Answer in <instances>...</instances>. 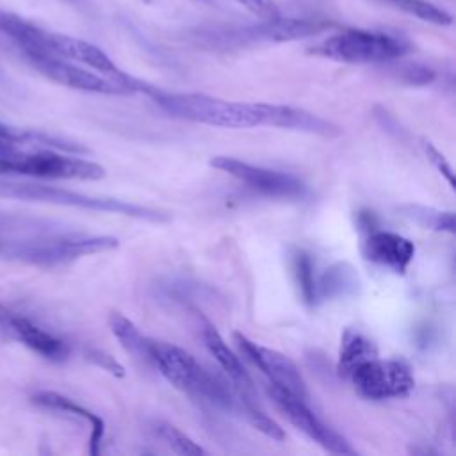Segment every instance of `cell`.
<instances>
[{
	"mask_svg": "<svg viewBox=\"0 0 456 456\" xmlns=\"http://www.w3.org/2000/svg\"><path fill=\"white\" fill-rule=\"evenodd\" d=\"M118 244L119 240L110 235H89L53 228L25 239L2 242L0 256L34 265H59L80 256L110 251Z\"/></svg>",
	"mask_w": 456,
	"mask_h": 456,
	"instance_id": "1",
	"label": "cell"
},
{
	"mask_svg": "<svg viewBox=\"0 0 456 456\" xmlns=\"http://www.w3.org/2000/svg\"><path fill=\"white\" fill-rule=\"evenodd\" d=\"M150 363L178 390L200 399L214 408L235 411L239 401L232 390L208 370H205L192 354L175 344L150 338Z\"/></svg>",
	"mask_w": 456,
	"mask_h": 456,
	"instance_id": "2",
	"label": "cell"
},
{
	"mask_svg": "<svg viewBox=\"0 0 456 456\" xmlns=\"http://www.w3.org/2000/svg\"><path fill=\"white\" fill-rule=\"evenodd\" d=\"M413 50L411 41L395 32L370 28H342L310 48V53L346 64H383Z\"/></svg>",
	"mask_w": 456,
	"mask_h": 456,
	"instance_id": "3",
	"label": "cell"
},
{
	"mask_svg": "<svg viewBox=\"0 0 456 456\" xmlns=\"http://www.w3.org/2000/svg\"><path fill=\"white\" fill-rule=\"evenodd\" d=\"M153 102L169 116L223 128L260 126L255 103L223 100L201 93H166L155 91Z\"/></svg>",
	"mask_w": 456,
	"mask_h": 456,
	"instance_id": "4",
	"label": "cell"
},
{
	"mask_svg": "<svg viewBox=\"0 0 456 456\" xmlns=\"http://www.w3.org/2000/svg\"><path fill=\"white\" fill-rule=\"evenodd\" d=\"M5 173L55 180H100L105 176L100 164L50 148H39L32 153L18 150L14 155L0 159V175Z\"/></svg>",
	"mask_w": 456,
	"mask_h": 456,
	"instance_id": "5",
	"label": "cell"
},
{
	"mask_svg": "<svg viewBox=\"0 0 456 456\" xmlns=\"http://www.w3.org/2000/svg\"><path fill=\"white\" fill-rule=\"evenodd\" d=\"M354 390L370 401L399 399L411 394L415 387L411 367L403 358H367L354 365L346 376Z\"/></svg>",
	"mask_w": 456,
	"mask_h": 456,
	"instance_id": "6",
	"label": "cell"
},
{
	"mask_svg": "<svg viewBox=\"0 0 456 456\" xmlns=\"http://www.w3.org/2000/svg\"><path fill=\"white\" fill-rule=\"evenodd\" d=\"M335 23L324 20H306V18H283L281 14L273 20H260L248 27L228 28L226 32L207 34L214 45L223 46H240L248 43H287L306 39L324 30L333 28Z\"/></svg>",
	"mask_w": 456,
	"mask_h": 456,
	"instance_id": "7",
	"label": "cell"
},
{
	"mask_svg": "<svg viewBox=\"0 0 456 456\" xmlns=\"http://www.w3.org/2000/svg\"><path fill=\"white\" fill-rule=\"evenodd\" d=\"M25 57L41 75L66 87L100 94H134V91L125 84L59 55L48 52H30L25 53Z\"/></svg>",
	"mask_w": 456,
	"mask_h": 456,
	"instance_id": "8",
	"label": "cell"
},
{
	"mask_svg": "<svg viewBox=\"0 0 456 456\" xmlns=\"http://www.w3.org/2000/svg\"><path fill=\"white\" fill-rule=\"evenodd\" d=\"M210 164L214 167H217L219 171H224L230 176L237 178L239 182L246 183L249 189H253L264 196H269V198L297 200V198L306 196V192H308L305 182L292 173L253 166L249 162H244V160H239L233 157H226V155L214 157L210 160Z\"/></svg>",
	"mask_w": 456,
	"mask_h": 456,
	"instance_id": "9",
	"label": "cell"
},
{
	"mask_svg": "<svg viewBox=\"0 0 456 456\" xmlns=\"http://www.w3.org/2000/svg\"><path fill=\"white\" fill-rule=\"evenodd\" d=\"M267 394L278 406V410L287 417V420L296 426L299 431H303L308 438H312L315 444L324 447L326 451L333 454H356V451L351 447V444L337 433L333 428L324 424L306 404L305 399L290 394L289 390L276 387L273 383L267 385Z\"/></svg>",
	"mask_w": 456,
	"mask_h": 456,
	"instance_id": "10",
	"label": "cell"
},
{
	"mask_svg": "<svg viewBox=\"0 0 456 456\" xmlns=\"http://www.w3.org/2000/svg\"><path fill=\"white\" fill-rule=\"evenodd\" d=\"M233 340H235L239 351L269 378V383L281 387L305 401L308 399L306 383H305L297 365L287 354H283L276 349L265 347L262 344H256L255 340H249L246 335H242L239 331L233 333Z\"/></svg>",
	"mask_w": 456,
	"mask_h": 456,
	"instance_id": "11",
	"label": "cell"
},
{
	"mask_svg": "<svg viewBox=\"0 0 456 456\" xmlns=\"http://www.w3.org/2000/svg\"><path fill=\"white\" fill-rule=\"evenodd\" d=\"M0 330L7 337L21 342L23 346H27L28 349H32L34 353L41 354L50 362H64L69 356V346L62 338L48 333L46 330L39 328L27 317L9 310L2 303H0Z\"/></svg>",
	"mask_w": 456,
	"mask_h": 456,
	"instance_id": "12",
	"label": "cell"
},
{
	"mask_svg": "<svg viewBox=\"0 0 456 456\" xmlns=\"http://www.w3.org/2000/svg\"><path fill=\"white\" fill-rule=\"evenodd\" d=\"M362 253L372 264L387 267L395 274H403L413 262L415 244L394 232L370 230L362 244Z\"/></svg>",
	"mask_w": 456,
	"mask_h": 456,
	"instance_id": "13",
	"label": "cell"
},
{
	"mask_svg": "<svg viewBox=\"0 0 456 456\" xmlns=\"http://www.w3.org/2000/svg\"><path fill=\"white\" fill-rule=\"evenodd\" d=\"M258 119L264 126H276V128H287V130H297L306 134H317L324 137L338 135L342 130L340 126L333 125L331 121L312 114L303 109H296L290 105H276V103H264L256 102Z\"/></svg>",
	"mask_w": 456,
	"mask_h": 456,
	"instance_id": "14",
	"label": "cell"
},
{
	"mask_svg": "<svg viewBox=\"0 0 456 456\" xmlns=\"http://www.w3.org/2000/svg\"><path fill=\"white\" fill-rule=\"evenodd\" d=\"M32 403L36 406H41V408H46V410H55V411H64V413H69V415H75V417H80L84 420L89 422L91 426V435H89V454L96 456L100 452V445L103 442V435H105V422L100 415L93 413L91 410L84 408L82 404L75 403L73 399L62 395V394H57V392H52V390H41V392H36L32 395Z\"/></svg>",
	"mask_w": 456,
	"mask_h": 456,
	"instance_id": "15",
	"label": "cell"
},
{
	"mask_svg": "<svg viewBox=\"0 0 456 456\" xmlns=\"http://www.w3.org/2000/svg\"><path fill=\"white\" fill-rule=\"evenodd\" d=\"M201 335H203V342L208 349V353L214 356V360L221 365V369L228 374V378L239 387L242 388V395L244 392L251 390V378L248 374V370L244 369V365L240 363L239 356L226 346V342L223 340V337L219 335V331L214 328L212 322L203 321L201 324Z\"/></svg>",
	"mask_w": 456,
	"mask_h": 456,
	"instance_id": "16",
	"label": "cell"
},
{
	"mask_svg": "<svg viewBox=\"0 0 456 456\" xmlns=\"http://www.w3.org/2000/svg\"><path fill=\"white\" fill-rule=\"evenodd\" d=\"M358 287V276L349 264H335L317 274V301L342 297L353 294Z\"/></svg>",
	"mask_w": 456,
	"mask_h": 456,
	"instance_id": "17",
	"label": "cell"
},
{
	"mask_svg": "<svg viewBox=\"0 0 456 456\" xmlns=\"http://www.w3.org/2000/svg\"><path fill=\"white\" fill-rule=\"evenodd\" d=\"M109 328L128 354L150 363V338L144 337L130 319L119 312H112L109 317Z\"/></svg>",
	"mask_w": 456,
	"mask_h": 456,
	"instance_id": "18",
	"label": "cell"
},
{
	"mask_svg": "<svg viewBox=\"0 0 456 456\" xmlns=\"http://www.w3.org/2000/svg\"><path fill=\"white\" fill-rule=\"evenodd\" d=\"M376 354H378V347L372 340H369L360 331L346 330L342 335L340 351H338V363H337L338 374L346 376L354 365Z\"/></svg>",
	"mask_w": 456,
	"mask_h": 456,
	"instance_id": "19",
	"label": "cell"
},
{
	"mask_svg": "<svg viewBox=\"0 0 456 456\" xmlns=\"http://www.w3.org/2000/svg\"><path fill=\"white\" fill-rule=\"evenodd\" d=\"M290 267L303 301L308 306H315L317 301V269L312 255L301 248H296L290 255Z\"/></svg>",
	"mask_w": 456,
	"mask_h": 456,
	"instance_id": "20",
	"label": "cell"
},
{
	"mask_svg": "<svg viewBox=\"0 0 456 456\" xmlns=\"http://www.w3.org/2000/svg\"><path fill=\"white\" fill-rule=\"evenodd\" d=\"M403 212L410 219L422 224L424 228H429L435 232H447V233H454L456 230L454 212H444V210H436L424 205H404Z\"/></svg>",
	"mask_w": 456,
	"mask_h": 456,
	"instance_id": "21",
	"label": "cell"
},
{
	"mask_svg": "<svg viewBox=\"0 0 456 456\" xmlns=\"http://www.w3.org/2000/svg\"><path fill=\"white\" fill-rule=\"evenodd\" d=\"M381 2L390 4L395 9L410 14V16H415L426 23H435V25H451L452 23V16L445 9L435 5L428 0H381Z\"/></svg>",
	"mask_w": 456,
	"mask_h": 456,
	"instance_id": "22",
	"label": "cell"
},
{
	"mask_svg": "<svg viewBox=\"0 0 456 456\" xmlns=\"http://www.w3.org/2000/svg\"><path fill=\"white\" fill-rule=\"evenodd\" d=\"M157 431L160 435V438L178 454H185V456H196V454H205L207 451L203 447H200L192 438H189L185 433H182L178 428L167 424V422H160L157 424Z\"/></svg>",
	"mask_w": 456,
	"mask_h": 456,
	"instance_id": "23",
	"label": "cell"
},
{
	"mask_svg": "<svg viewBox=\"0 0 456 456\" xmlns=\"http://www.w3.org/2000/svg\"><path fill=\"white\" fill-rule=\"evenodd\" d=\"M239 410H242V415L248 419V422L255 429L262 431L264 435H267V436H271L273 440H278V442L285 438V431L281 429V426L276 420H273L271 417H267L264 411L255 408L248 399H242L239 403Z\"/></svg>",
	"mask_w": 456,
	"mask_h": 456,
	"instance_id": "24",
	"label": "cell"
},
{
	"mask_svg": "<svg viewBox=\"0 0 456 456\" xmlns=\"http://www.w3.org/2000/svg\"><path fill=\"white\" fill-rule=\"evenodd\" d=\"M0 141H7L20 146L37 148L36 142H39V130H18L12 126H7L0 121Z\"/></svg>",
	"mask_w": 456,
	"mask_h": 456,
	"instance_id": "25",
	"label": "cell"
},
{
	"mask_svg": "<svg viewBox=\"0 0 456 456\" xmlns=\"http://www.w3.org/2000/svg\"><path fill=\"white\" fill-rule=\"evenodd\" d=\"M242 7H246L258 20H273L281 14L278 4L274 0H235Z\"/></svg>",
	"mask_w": 456,
	"mask_h": 456,
	"instance_id": "26",
	"label": "cell"
},
{
	"mask_svg": "<svg viewBox=\"0 0 456 456\" xmlns=\"http://www.w3.org/2000/svg\"><path fill=\"white\" fill-rule=\"evenodd\" d=\"M424 150H426V155H428V159L431 160V164L440 171V175H444L445 176V180L449 182V185L451 187H454V176H452V167L449 166V162L445 160V157L433 146V144H429V142H426L424 144Z\"/></svg>",
	"mask_w": 456,
	"mask_h": 456,
	"instance_id": "27",
	"label": "cell"
},
{
	"mask_svg": "<svg viewBox=\"0 0 456 456\" xmlns=\"http://www.w3.org/2000/svg\"><path fill=\"white\" fill-rule=\"evenodd\" d=\"M87 358L91 360V362H94L96 365H100L102 369H105V370H109L110 374H116V376H123V367L112 358V356H109V354H105L103 351H98V349H91L89 353H87Z\"/></svg>",
	"mask_w": 456,
	"mask_h": 456,
	"instance_id": "28",
	"label": "cell"
},
{
	"mask_svg": "<svg viewBox=\"0 0 456 456\" xmlns=\"http://www.w3.org/2000/svg\"><path fill=\"white\" fill-rule=\"evenodd\" d=\"M20 148L12 142H7V141H0V159L4 157H9V155H14Z\"/></svg>",
	"mask_w": 456,
	"mask_h": 456,
	"instance_id": "29",
	"label": "cell"
},
{
	"mask_svg": "<svg viewBox=\"0 0 456 456\" xmlns=\"http://www.w3.org/2000/svg\"><path fill=\"white\" fill-rule=\"evenodd\" d=\"M144 2H148V0H144Z\"/></svg>",
	"mask_w": 456,
	"mask_h": 456,
	"instance_id": "30",
	"label": "cell"
},
{
	"mask_svg": "<svg viewBox=\"0 0 456 456\" xmlns=\"http://www.w3.org/2000/svg\"><path fill=\"white\" fill-rule=\"evenodd\" d=\"M0 246H2V242H0Z\"/></svg>",
	"mask_w": 456,
	"mask_h": 456,
	"instance_id": "31",
	"label": "cell"
}]
</instances>
